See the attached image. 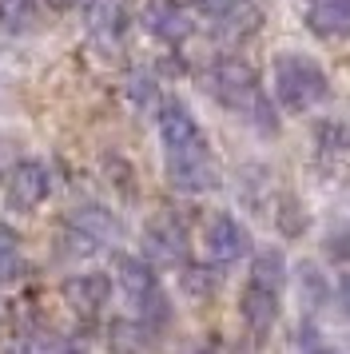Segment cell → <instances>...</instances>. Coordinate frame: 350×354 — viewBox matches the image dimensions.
Returning <instances> with one entry per match:
<instances>
[{
  "label": "cell",
  "mask_w": 350,
  "mask_h": 354,
  "mask_svg": "<svg viewBox=\"0 0 350 354\" xmlns=\"http://www.w3.org/2000/svg\"><path fill=\"white\" fill-rule=\"evenodd\" d=\"M159 144H163V167L172 179L175 192L183 195H203L219 187V163L215 151L207 144L199 120L191 115V108L183 100L163 96L159 100Z\"/></svg>",
  "instance_id": "6da1fadb"
},
{
  "label": "cell",
  "mask_w": 350,
  "mask_h": 354,
  "mask_svg": "<svg viewBox=\"0 0 350 354\" xmlns=\"http://www.w3.org/2000/svg\"><path fill=\"white\" fill-rule=\"evenodd\" d=\"M203 84L215 104H223L227 112L243 115V120H251L255 131H263V136L279 131L275 128V108H270V100H267V92H263V84H259L251 64H243L235 56H223V60H215V64L207 68Z\"/></svg>",
  "instance_id": "7a4b0ae2"
},
{
  "label": "cell",
  "mask_w": 350,
  "mask_h": 354,
  "mask_svg": "<svg viewBox=\"0 0 350 354\" xmlns=\"http://www.w3.org/2000/svg\"><path fill=\"white\" fill-rule=\"evenodd\" d=\"M283 290H286V259L283 251L275 247H263L251 263V274L243 283V295H239V315H243V326L251 335H267L279 310H283Z\"/></svg>",
  "instance_id": "3957f363"
},
{
  "label": "cell",
  "mask_w": 350,
  "mask_h": 354,
  "mask_svg": "<svg viewBox=\"0 0 350 354\" xmlns=\"http://www.w3.org/2000/svg\"><path fill=\"white\" fill-rule=\"evenodd\" d=\"M116 279H120L124 299L131 303V322L147 338H156L172 322V303H167V295L159 287L151 263L140 255H116Z\"/></svg>",
  "instance_id": "277c9868"
},
{
  "label": "cell",
  "mask_w": 350,
  "mask_h": 354,
  "mask_svg": "<svg viewBox=\"0 0 350 354\" xmlns=\"http://www.w3.org/2000/svg\"><path fill=\"white\" fill-rule=\"evenodd\" d=\"M120 219L104 203H80L60 219L56 231V255L60 259H88L120 243Z\"/></svg>",
  "instance_id": "5b68a950"
},
{
  "label": "cell",
  "mask_w": 350,
  "mask_h": 354,
  "mask_svg": "<svg viewBox=\"0 0 350 354\" xmlns=\"http://www.w3.org/2000/svg\"><path fill=\"white\" fill-rule=\"evenodd\" d=\"M331 96V76L306 52H279L275 56V100L286 112H311Z\"/></svg>",
  "instance_id": "8992f818"
},
{
  "label": "cell",
  "mask_w": 350,
  "mask_h": 354,
  "mask_svg": "<svg viewBox=\"0 0 350 354\" xmlns=\"http://www.w3.org/2000/svg\"><path fill=\"white\" fill-rule=\"evenodd\" d=\"M52 195V171L40 160H20L4 179V203L16 215H28Z\"/></svg>",
  "instance_id": "52a82bcc"
},
{
  "label": "cell",
  "mask_w": 350,
  "mask_h": 354,
  "mask_svg": "<svg viewBox=\"0 0 350 354\" xmlns=\"http://www.w3.org/2000/svg\"><path fill=\"white\" fill-rule=\"evenodd\" d=\"M203 251L211 263H239V259L251 251V235H247V227L239 223L231 211H219V215H211L207 219V231H203Z\"/></svg>",
  "instance_id": "ba28073f"
},
{
  "label": "cell",
  "mask_w": 350,
  "mask_h": 354,
  "mask_svg": "<svg viewBox=\"0 0 350 354\" xmlns=\"http://www.w3.org/2000/svg\"><path fill=\"white\" fill-rule=\"evenodd\" d=\"M143 251H147V263H163V267L183 263L187 259V227L175 215H156L143 227Z\"/></svg>",
  "instance_id": "9c48e42d"
},
{
  "label": "cell",
  "mask_w": 350,
  "mask_h": 354,
  "mask_svg": "<svg viewBox=\"0 0 350 354\" xmlns=\"http://www.w3.org/2000/svg\"><path fill=\"white\" fill-rule=\"evenodd\" d=\"M60 295L64 303L72 306L76 315H84V319H95L104 306H108L111 299V279L104 271H84V274H68L60 283Z\"/></svg>",
  "instance_id": "30bf717a"
},
{
  "label": "cell",
  "mask_w": 350,
  "mask_h": 354,
  "mask_svg": "<svg viewBox=\"0 0 350 354\" xmlns=\"http://www.w3.org/2000/svg\"><path fill=\"white\" fill-rule=\"evenodd\" d=\"M84 28L95 44H120L127 32V0H84Z\"/></svg>",
  "instance_id": "8fae6325"
},
{
  "label": "cell",
  "mask_w": 350,
  "mask_h": 354,
  "mask_svg": "<svg viewBox=\"0 0 350 354\" xmlns=\"http://www.w3.org/2000/svg\"><path fill=\"white\" fill-rule=\"evenodd\" d=\"M306 28L318 40L350 36V0H311L306 4Z\"/></svg>",
  "instance_id": "7c38bea8"
},
{
  "label": "cell",
  "mask_w": 350,
  "mask_h": 354,
  "mask_svg": "<svg viewBox=\"0 0 350 354\" xmlns=\"http://www.w3.org/2000/svg\"><path fill=\"white\" fill-rule=\"evenodd\" d=\"M315 156L322 167H334L338 176L350 171V131L338 124V120H326L322 128L315 131Z\"/></svg>",
  "instance_id": "4fadbf2b"
},
{
  "label": "cell",
  "mask_w": 350,
  "mask_h": 354,
  "mask_svg": "<svg viewBox=\"0 0 350 354\" xmlns=\"http://www.w3.org/2000/svg\"><path fill=\"white\" fill-rule=\"evenodd\" d=\"M143 20H147L151 36L167 40V44H179V40H187V36H191V20L183 17V8L172 4V0H151Z\"/></svg>",
  "instance_id": "5bb4252c"
},
{
  "label": "cell",
  "mask_w": 350,
  "mask_h": 354,
  "mask_svg": "<svg viewBox=\"0 0 350 354\" xmlns=\"http://www.w3.org/2000/svg\"><path fill=\"white\" fill-rule=\"evenodd\" d=\"M40 4L44 0H0V28L12 36L40 28Z\"/></svg>",
  "instance_id": "9a60e30c"
},
{
  "label": "cell",
  "mask_w": 350,
  "mask_h": 354,
  "mask_svg": "<svg viewBox=\"0 0 350 354\" xmlns=\"http://www.w3.org/2000/svg\"><path fill=\"white\" fill-rule=\"evenodd\" d=\"M24 271V247H20V235H16L12 223L0 219V287L16 283Z\"/></svg>",
  "instance_id": "2e32d148"
},
{
  "label": "cell",
  "mask_w": 350,
  "mask_h": 354,
  "mask_svg": "<svg viewBox=\"0 0 350 354\" xmlns=\"http://www.w3.org/2000/svg\"><path fill=\"white\" fill-rule=\"evenodd\" d=\"M279 231L291 235V239L306 231V211H302L299 199H291V195H283V203H279Z\"/></svg>",
  "instance_id": "e0dca14e"
},
{
  "label": "cell",
  "mask_w": 350,
  "mask_h": 354,
  "mask_svg": "<svg viewBox=\"0 0 350 354\" xmlns=\"http://www.w3.org/2000/svg\"><path fill=\"white\" fill-rule=\"evenodd\" d=\"M299 354H342V351L334 346L331 338L318 335L311 322H302V330H299Z\"/></svg>",
  "instance_id": "ac0fdd59"
},
{
  "label": "cell",
  "mask_w": 350,
  "mask_h": 354,
  "mask_svg": "<svg viewBox=\"0 0 350 354\" xmlns=\"http://www.w3.org/2000/svg\"><path fill=\"white\" fill-rule=\"evenodd\" d=\"M16 163H20V140H12L8 131H0V183L8 179Z\"/></svg>",
  "instance_id": "d6986e66"
},
{
  "label": "cell",
  "mask_w": 350,
  "mask_h": 354,
  "mask_svg": "<svg viewBox=\"0 0 350 354\" xmlns=\"http://www.w3.org/2000/svg\"><path fill=\"white\" fill-rule=\"evenodd\" d=\"M338 306H342V310L350 315V271L338 279Z\"/></svg>",
  "instance_id": "ffe728a7"
},
{
  "label": "cell",
  "mask_w": 350,
  "mask_h": 354,
  "mask_svg": "<svg viewBox=\"0 0 350 354\" xmlns=\"http://www.w3.org/2000/svg\"><path fill=\"white\" fill-rule=\"evenodd\" d=\"M48 4H52V8H72L76 0H48Z\"/></svg>",
  "instance_id": "44dd1931"
},
{
  "label": "cell",
  "mask_w": 350,
  "mask_h": 354,
  "mask_svg": "<svg viewBox=\"0 0 350 354\" xmlns=\"http://www.w3.org/2000/svg\"><path fill=\"white\" fill-rule=\"evenodd\" d=\"M4 319H8V303L0 299V326H4Z\"/></svg>",
  "instance_id": "7402d4cb"
},
{
  "label": "cell",
  "mask_w": 350,
  "mask_h": 354,
  "mask_svg": "<svg viewBox=\"0 0 350 354\" xmlns=\"http://www.w3.org/2000/svg\"><path fill=\"white\" fill-rule=\"evenodd\" d=\"M172 4H179V8H183V4H199V8H203L207 0H172Z\"/></svg>",
  "instance_id": "603a6c76"
},
{
  "label": "cell",
  "mask_w": 350,
  "mask_h": 354,
  "mask_svg": "<svg viewBox=\"0 0 350 354\" xmlns=\"http://www.w3.org/2000/svg\"><path fill=\"white\" fill-rule=\"evenodd\" d=\"M342 243H347V247H350V231H347V239H334V247H342Z\"/></svg>",
  "instance_id": "cb8c5ba5"
},
{
  "label": "cell",
  "mask_w": 350,
  "mask_h": 354,
  "mask_svg": "<svg viewBox=\"0 0 350 354\" xmlns=\"http://www.w3.org/2000/svg\"><path fill=\"white\" fill-rule=\"evenodd\" d=\"M191 354H215V351H191Z\"/></svg>",
  "instance_id": "d4e9b609"
}]
</instances>
